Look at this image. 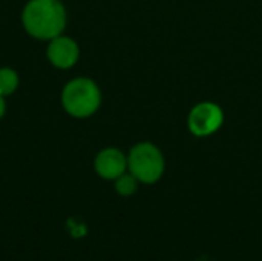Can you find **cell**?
<instances>
[{"instance_id": "ba28073f", "label": "cell", "mask_w": 262, "mask_h": 261, "mask_svg": "<svg viewBox=\"0 0 262 261\" xmlns=\"http://www.w3.org/2000/svg\"><path fill=\"white\" fill-rule=\"evenodd\" d=\"M137 182L138 180L132 174H129V175L123 174L117 178L115 188H117L118 194H121V195H132L137 191Z\"/></svg>"}, {"instance_id": "6da1fadb", "label": "cell", "mask_w": 262, "mask_h": 261, "mask_svg": "<svg viewBox=\"0 0 262 261\" xmlns=\"http://www.w3.org/2000/svg\"><path fill=\"white\" fill-rule=\"evenodd\" d=\"M23 25L32 37L52 40L64 29V8L60 0H31L23 11Z\"/></svg>"}, {"instance_id": "8992f818", "label": "cell", "mask_w": 262, "mask_h": 261, "mask_svg": "<svg viewBox=\"0 0 262 261\" xmlns=\"http://www.w3.org/2000/svg\"><path fill=\"white\" fill-rule=\"evenodd\" d=\"M48 57L51 63L57 68H71L78 58V46L72 38L58 35L51 40V45L48 48Z\"/></svg>"}, {"instance_id": "52a82bcc", "label": "cell", "mask_w": 262, "mask_h": 261, "mask_svg": "<svg viewBox=\"0 0 262 261\" xmlns=\"http://www.w3.org/2000/svg\"><path fill=\"white\" fill-rule=\"evenodd\" d=\"M18 85V77L15 74V71L9 69V68H3L0 69V95H9L15 91Z\"/></svg>"}, {"instance_id": "3957f363", "label": "cell", "mask_w": 262, "mask_h": 261, "mask_svg": "<svg viewBox=\"0 0 262 261\" xmlns=\"http://www.w3.org/2000/svg\"><path fill=\"white\" fill-rule=\"evenodd\" d=\"M127 166L138 182L155 183L164 172V157L155 145L140 143L130 149Z\"/></svg>"}, {"instance_id": "9c48e42d", "label": "cell", "mask_w": 262, "mask_h": 261, "mask_svg": "<svg viewBox=\"0 0 262 261\" xmlns=\"http://www.w3.org/2000/svg\"><path fill=\"white\" fill-rule=\"evenodd\" d=\"M5 114V100H3V97L0 95V117Z\"/></svg>"}, {"instance_id": "7a4b0ae2", "label": "cell", "mask_w": 262, "mask_h": 261, "mask_svg": "<svg viewBox=\"0 0 262 261\" xmlns=\"http://www.w3.org/2000/svg\"><path fill=\"white\" fill-rule=\"evenodd\" d=\"M101 103L98 86L89 78H77L66 85L63 91L64 109L78 118L92 115Z\"/></svg>"}, {"instance_id": "277c9868", "label": "cell", "mask_w": 262, "mask_h": 261, "mask_svg": "<svg viewBox=\"0 0 262 261\" xmlns=\"http://www.w3.org/2000/svg\"><path fill=\"white\" fill-rule=\"evenodd\" d=\"M224 122L223 109L210 102L196 105L189 114V129L196 137H207L215 134Z\"/></svg>"}, {"instance_id": "5b68a950", "label": "cell", "mask_w": 262, "mask_h": 261, "mask_svg": "<svg viewBox=\"0 0 262 261\" xmlns=\"http://www.w3.org/2000/svg\"><path fill=\"white\" fill-rule=\"evenodd\" d=\"M127 168V158L124 154L115 148H107L101 151L95 158V169L100 177L106 180H117L124 174Z\"/></svg>"}]
</instances>
